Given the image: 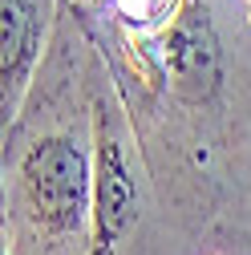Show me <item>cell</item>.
<instances>
[{
    "label": "cell",
    "instance_id": "obj_1",
    "mask_svg": "<svg viewBox=\"0 0 251 255\" xmlns=\"http://www.w3.org/2000/svg\"><path fill=\"white\" fill-rule=\"evenodd\" d=\"M85 158L69 142H41L33 154L24 158V190L37 215L53 227H77L85 211Z\"/></svg>",
    "mask_w": 251,
    "mask_h": 255
},
{
    "label": "cell",
    "instance_id": "obj_2",
    "mask_svg": "<svg viewBox=\"0 0 251 255\" xmlns=\"http://www.w3.org/2000/svg\"><path fill=\"white\" fill-rule=\"evenodd\" d=\"M170 65L182 85L207 89L215 81V37L199 12H186L170 33Z\"/></svg>",
    "mask_w": 251,
    "mask_h": 255
},
{
    "label": "cell",
    "instance_id": "obj_3",
    "mask_svg": "<svg viewBox=\"0 0 251 255\" xmlns=\"http://www.w3.org/2000/svg\"><path fill=\"white\" fill-rule=\"evenodd\" d=\"M98 215H102V231H118L134 211V186L126 178V166L118 150H102V182H98Z\"/></svg>",
    "mask_w": 251,
    "mask_h": 255
},
{
    "label": "cell",
    "instance_id": "obj_4",
    "mask_svg": "<svg viewBox=\"0 0 251 255\" xmlns=\"http://www.w3.org/2000/svg\"><path fill=\"white\" fill-rule=\"evenodd\" d=\"M28 28H33L28 8L20 4V0H4V77L20 65L24 45H28Z\"/></svg>",
    "mask_w": 251,
    "mask_h": 255
},
{
    "label": "cell",
    "instance_id": "obj_5",
    "mask_svg": "<svg viewBox=\"0 0 251 255\" xmlns=\"http://www.w3.org/2000/svg\"><path fill=\"white\" fill-rule=\"evenodd\" d=\"M118 4H122L126 12H134V16H150L154 8L162 4V0H118Z\"/></svg>",
    "mask_w": 251,
    "mask_h": 255
}]
</instances>
